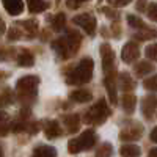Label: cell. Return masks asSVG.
I'll list each match as a JSON object with an SVG mask.
<instances>
[{"instance_id":"1","label":"cell","mask_w":157,"mask_h":157,"mask_svg":"<svg viewBox=\"0 0 157 157\" xmlns=\"http://www.w3.org/2000/svg\"><path fill=\"white\" fill-rule=\"evenodd\" d=\"M2 2H3L5 10L10 13L11 16H17V14H21L22 10H24L22 0H2Z\"/></svg>"},{"instance_id":"2","label":"cell","mask_w":157,"mask_h":157,"mask_svg":"<svg viewBox=\"0 0 157 157\" xmlns=\"http://www.w3.org/2000/svg\"><path fill=\"white\" fill-rule=\"evenodd\" d=\"M74 22H75V24H82L83 27H86V30H88L90 33L93 32V25H94V21H93V17H91V16H88V14L78 16V17H75V19H74Z\"/></svg>"},{"instance_id":"3","label":"cell","mask_w":157,"mask_h":157,"mask_svg":"<svg viewBox=\"0 0 157 157\" xmlns=\"http://www.w3.org/2000/svg\"><path fill=\"white\" fill-rule=\"evenodd\" d=\"M29 8H30V11L38 13V11H43L46 8V3L43 0H29Z\"/></svg>"},{"instance_id":"4","label":"cell","mask_w":157,"mask_h":157,"mask_svg":"<svg viewBox=\"0 0 157 157\" xmlns=\"http://www.w3.org/2000/svg\"><path fill=\"white\" fill-rule=\"evenodd\" d=\"M32 63H33V60H32V57L27 55V54H22V55L19 57V64H32Z\"/></svg>"},{"instance_id":"5","label":"cell","mask_w":157,"mask_h":157,"mask_svg":"<svg viewBox=\"0 0 157 157\" xmlns=\"http://www.w3.org/2000/svg\"><path fill=\"white\" fill-rule=\"evenodd\" d=\"M148 13H149V17L151 19L157 21V5H151L149 10H148Z\"/></svg>"},{"instance_id":"6","label":"cell","mask_w":157,"mask_h":157,"mask_svg":"<svg viewBox=\"0 0 157 157\" xmlns=\"http://www.w3.org/2000/svg\"><path fill=\"white\" fill-rule=\"evenodd\" d=\"M129 24H130V25H135V27H140V25H141L140 19H137V17H134V16H129Z\"/></svg>"},{"instance_id":"7","label":"cell","mask_w":157,"mask_h":157,"mask_svg":"<svg viewBox=\"0 0 157 157\" xmlns=\"http://www.w3.org/2000/svg\"><path fill=\"white\" fill-rule=\"evenodd\" d=\"M110 3H113V5H126V3H129L130 0H109Z\"/></svg>"},{"instance_id":"8","label":"cell","mask_w":157,"mask_h":157,"mask_svg":"<svg viewBox=\"0 0 157 157\" xmlns=\"http://www.w3.org/2000/svg\"><path fill=\"white\" fill-rule=\"evenodd\" d=\"M78 2H83V0H69V6H77Z\"/></svg>"},{"instance_id":"9","label":"cell","mask_w":157,"mask_h":157,"mask_svg":"<svg viewBox=\"0 0 157 157\" xmlns=\"http://www.w3.org/2000/svg\"><path fill=\"white\" fill-rule=\"evenodd\" d=\"M3 32H5V22L0 19V35H3Z\"/></svg>"},{"instance_id":"10","label":"cell","mask_w":157,"mask_h":157,"mask_svg":"<svg viewBox=\"0 0 157 157\" xmlns=\"http://www.w3.org/2000/svg\"><path fill=\"white\" fill-rule=\"evenodd\" d=\"M0 157H2V148H0Z\"/></svg>"}]
</instances>
